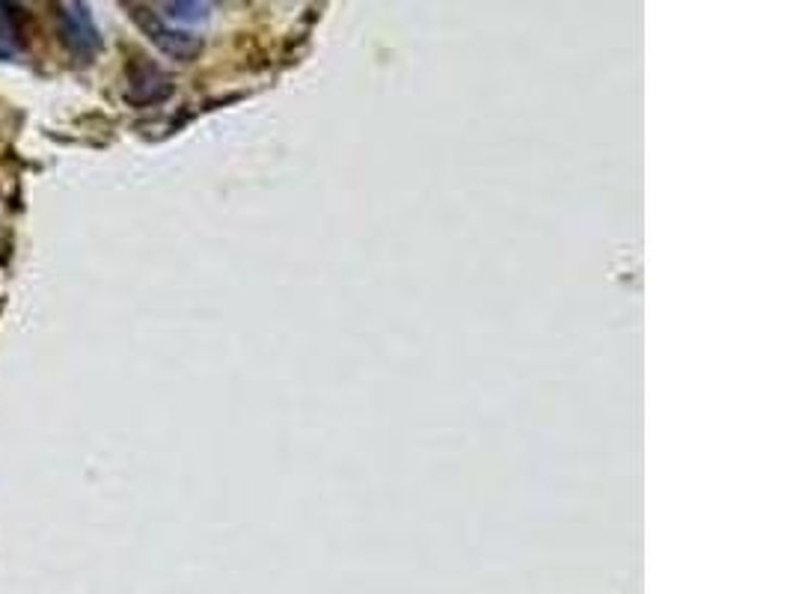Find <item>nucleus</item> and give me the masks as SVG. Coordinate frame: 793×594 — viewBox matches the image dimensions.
<instances>
[{"instance_id":"nucleus-2","label":"nucleus","mask_w":793,"mask_h":594,"mask_svg":"<svg viewBox=\"0 0 793 594\" xmlns=\"http://www.w3.org/2000/svg\"><path fill=\"white\" fill-rule=\"evenodd\" d=\"M131 15H135V22L143 27L149 39L155 42L164 54L176 56V60H193V56L200 54V36L193 34H185V30H173V27H164V24L158 22V15L149 7H131Z\"/></svg>"},{"instance_id":"nucleus-1","label":"nucleus","mask_w":793,"mask_h":594,"mask_svg":"<svg viewBox=\"0 0 793 594\" xmlns=\"http://www.w3.org/2000/svg\"><path fill=\"white\" fill-rule=\"evenodd\" d=\"M56 30H60V39H63V46H66L75 63L90 66L92 60L99 56L101 36L87 3H80V0L60 3L56 7Z\"/></svg>"},{"instance_id":"nucleus-5","label":"nucleus","mask_w":793,"mask_h":594,"mask_svg":"<svg viewBox=\"0 0 793 594\" xmlns=\"http://www.w3.org/2000/svg\"><path fill=\"white\" fill-rule=\"evenodd\" d=\"M164 12L179 22H202L209 15V3H164Z\"/></svg>"},{"instance_id":"nucleus-3","label":"nucleus","mask_w":793,"mask_h":594,"mask_svg":"<svg viewBox=\"0 0 793 594\" xmlns=\"http://www.w3.org/2000/svg\"><path fill=\"white\" fill-rule=\"evenodd\" d=\"M169 78L161 75V68L149 60H137L128 66V92L125 99L135 101V104H155V101L167 99L169 96Z\"/></svg>"},{"instance_id":"nucleus-4","label":"nucleus","mask_w":793,"mask_h":594,"mask_svg":"<svg viewBox=\"0 0 793 594\" xmlns=\"http://www.w3.org/2000/svg\"><path fill=\"white\" fill-rule=\"evenodd\" d=\"M24 46H27V34H24L22 12L0 0V54H15Z\"/></svg>"}]
</instances>
